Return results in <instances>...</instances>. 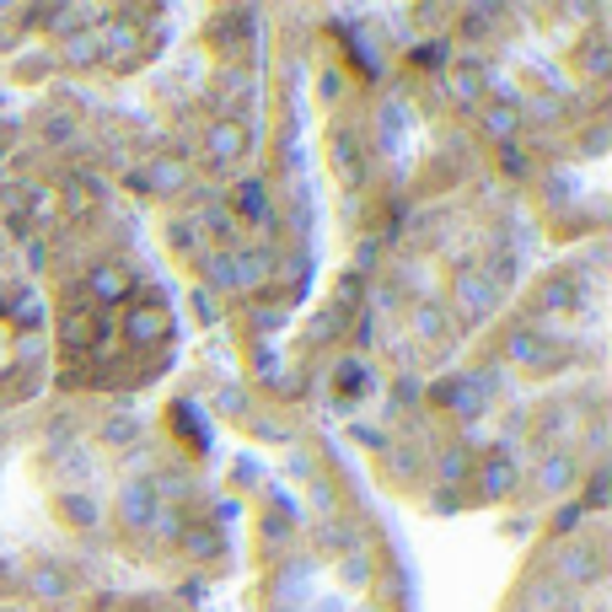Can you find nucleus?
Returning a JSON list of instances; mask_svg holds the SVG:
<instances>
[{
	"instance_id": "1",
	"label": "nucleus",
	"mask_w": 612,
	"mask_h": 612,
	"mask_svg": "<svg viewBox=\"0 0 612 612\" xmlns=\"http://www.w3.org/2000/svg\"><path fill=\"white\" fill-rule=\"evenodd\" d=\"M38 311H33V285L11 252V237L0 232V370L16 366V344L33 333Z\"/></svg>"
}]
</instances>
